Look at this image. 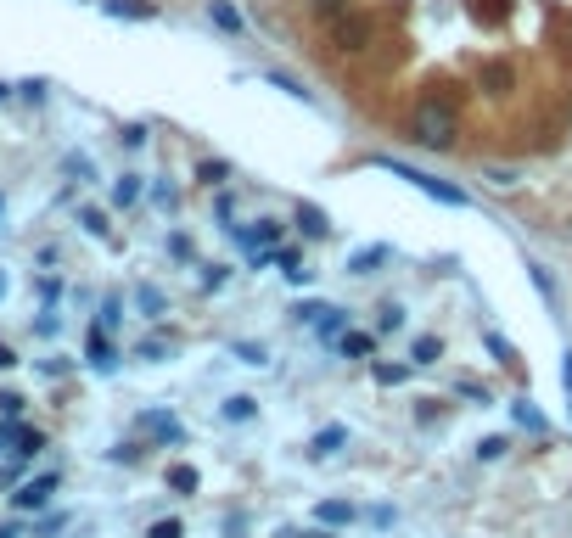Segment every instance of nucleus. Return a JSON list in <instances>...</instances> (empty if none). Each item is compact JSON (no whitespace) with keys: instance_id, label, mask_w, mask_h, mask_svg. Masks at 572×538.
<instances>
[{"instance_id":"nucleus-1","label":"nucleus","mask_w":572,"mask_h":538,"mask_svg":"<svg viewBox=\"0 0 572 538\" xmlns=\"http://www.w3.org/2000/svg\"><path fill=\"white\" fill-rule=\"evenodd\" d=\"M410 135H415L421 146H432V152H449V146L460 141L455 101H449V96H427L421 107H415V118H410Z\"/></svg>"},{"instance_id":"nucleus-2","label":"nucleus","mask_w":572,"mask_h":538,"mask_svg":"<svg viewBox=\"0 0 572 538\" xmlns=\"http://www.w3.org/2000/svg\"><path fill=\"white\" fill-rule=\"evenodd\" d=\"M326 40H331V51H343V57H365L376 45V17L348 6V12H337L326 23Z\"/></svg>"},{"instance_id":"nucleus-3","label":"nucleus","mask_w":572,"mask_h":538,"mask_svg":"<svg viewBox=\"0 0 572 538\" xmlns=\"http://www.w3.org/2000/svg\"><path fill=\"white\" fill-rule=\"evenodd\" d=\"M371 169H387V174H399V180H410L421 197H438L444 208H472V197L460 191V185H449V180H432V174H421V169H410V163H399V157H371Z\"/></svg>"},{"instance_id":"nucleus-4","label":"nucleus","mask_w":572,"mask_h":538,"mask_svg":"<svg viewBox=\"0 0 572 538\" xmlns=\"http://www.w3.org/2000/svg\"><path fill=\"white\" fill-rule=\"evenodd\" d=\"M57 488H62V477H57V471H40L34 482H23V488L12 494V505H17V510H45Z\"/></svg>"},{"instance_id":"nucleus-5","label":"nucleus","mask_w":572,"mask_h":538,"mask_svg":"<svg viewBox=\"0 0 572 538\" xmlns=\"http://www.w3.org/2000/svg\"><path fill=\"white\" fill-rule=\"evenodd\" d=\"M477 79H483V90H488V96H511V90H516V68H511L505 57H488Z\"/></svg>"},{"instance_id":"nucleus-6","label":"nucleus","mask_w":572,"mask_h":538,"mask_svg":"<svg viewBox=\"0 0 572 538\" xmlns=\"http://www.w3.org/2000/svg\"><path fill=\"white\" fill-rule=\"evenodd\" d=\"M96 6L107 17H129V23H152V17H158V6H152V0H96Z\"/></svg>"},{"instance_id":"nucleus-7","label":"nucleus","mask_w":572,"mask_h":538,"mask_svg":"<svg viewBox=\"0 0 572 538\" xmlns=\"http://www.w3.org/2000/svg\"><path fill=\"white\" fill-rule=\"evenodd\" d=\"M141 426H146V432H158L163 443H186V426L174 421V415H158V410H146V415H141Z\"/></svg>"},{"instance_id":"nucleus-8","label":"nucleus","mask_w":572,"mask_h":538,"mask_svg":"<svg viewBox=\"0 0 572 538\" xmlns=\"http://www.w3.org/2000/svg\"><path fill=\"white\" fill-rule=\"evenodd\" d=\"M348 443V426H326V432H315V443H309V454L315 460H331V454Z\"/></svg>"},{"instance_id":"nucleus-9","label":"nucleus","mask_w":572,"mask_h":538,"mask_svg":"<svg viewBox=\"0 0 572 538\" xmlns=\"http://www.w3.org/2000/svg\"><path fill=\"white\" fill-rule=\"evenodd\" d=\"M208 23H219L225 34H242V29H247V23H242V12H236L230 0H208Z\"/></svg>"},{"instance_id":"nucleus-10","label":"nucleus","mask_w":572,"mask_h":538,"mask_svg":"<svg viewBox=\"0 0 572 538\" xmlns=\"http://www.w3.org/2000/svg\"><path fill=\"white\" fill-rule=\"evenodd\" d=\"M298 225H303V236H309V241H326V236H331L326 213H320V208H309V202L298 208Z\"/></svg>"},{"instance_id":"nucleus-11","label":"nucleus","mask_w":572,"mask_h":538,"mask_svg":"<svg viewBox=\"0 0 572 538\" xmlns=\"http://www.w3.org/2000/svg\"><path fill=\"white\" fill-rule=\"evenodd\" d=\"M387 258H393V247H365V253L348 258V269L354 275H376V264H387Z\"/></svg>"},{"instance_id":"nucleus-12","label":"nucleus","mask_w":572,"mask_h":538,"mask_svg":"<svg viewBox=\"0 0 572 538\" xmlns=\"http://www.w3.org/2000/svg\"><path fill=\"white\" fill-rule=\"evenodd\" d=\"M315 516H320V527H348V522H354V505H343V499H326Z\"/></svg>"},{"instance_id":"nucleus-13","label":"nucleus","mask_w":572,"mask_h":538,"mask_svg":"<svg viewBox=\"0 0 572 538\" xmlns=\"http://www.w3.org/2000/svg\"><path fill=\"white\" fill-rule=\"evenodd\" d=\"M438 359H444V342H438V337H415L410 365H438Z\"/></svg>"},{"instance_id":"nucleus-14","label":"nucleus","mask_w":572,"mask_h":538,"mask_svg":"<svg viewBox=\"0 0 572 538\" xmlns=\"http://www.w3.org/2000/svg\"><path fill=\"white\" fill-rule=\"evenodd\" d=\"M113 202H118V208H129V202H141V174H124V180L113 185Z\"/></svg>"},{"instance_id":"nucleus-15","label":"nucleus","mask_w":572,"mask_h":538,"mask_svg":"<svg viewBox=\"0 0 572 538\" xmlns=\"http://www.w3.org/2000/svg\"><path fill=\"white\" fill-rule=\"evenodd\" d=\"M90 365H96V370H113V348H107V337H101V326L90 331Z\"/></svg>"},{"instance_id":"nucleus-16","label":"nucleus","mask_w":572,"mask_h":538,"mask_svg":"<svg viewBox=\"0 0 572 538\" xmlns=\"http://www.w3.org/2000/svg\"><path fill=\"white\" fill-rule=\"evenodd\" d=\"M236 236H242V230H236ZM247 247H258V241H264V247H275V241H281V225H275V219H258V230L253 236H242Z\"/></svg>"},{"instance_id":"nucleus-17","label":"nucleus","mask_w":572,"mask_h":538,"mask_svg":"<svg viewBox=\"0 0 572 538\" xmlns=\"http://www.w3.org/2000/svg\"><path fill=\"white\" fill-rule=\"evenodd\" d=\"M371 348H376V342L365 337V331H348V337H343V359H371Z\"/></svg>"},{"instance_id":"nucleus-18","label":"nucleus","mask_w":572,"mask_h":538,"mask_svg":"<svg viewBox=\"0 0 572 538\" xmlns=\"http://www.w3.org/2000/svg\"><path fill=\"white\" fill-rule=\"evenodd\" d=\"M303 6H309V17H320V23H331V17H337V12H348L354 0H303Z\"/></svg>"},{"instance_id":"nucleus-19","label":"nucleus","mask_w":572,"mask_h":538,"mask_svg":"<svg viewBox=\"0 0 572 538\" xmlns=\"http://www.w3.org/2000/svg\"><path fill=\"white\" fill-rule=\"evenodd\" d=\"M264 79H270V85H281L292 101H303V107H315V96H309V90H303L298 79H286V73H264Z\"/></svg>"},{"instance_id":"nucleus-20","label":"nucleus","mask_w":572,"mask_h":538,"mask_svg":"<svg viewBox=\"0 0 572 538\" xmlns=\"http://www.w3.org/2000/svg\"><path fill=\"white\" fill-rule=\"evenodd\" d=\"M253 415H258V404H253L247 393H236V398L225 404V421H253Z\"/></svg>"},{"instance_id":"nucleus-21","label":"nucleus","mask_w":572,"mask_h":538,"mask_svg":"<svg viewBox=\"0 0 572 538\" xmlns=\"http://www.w3.org/2000/svg\"><path fill=\"white\" fill-rule=\"evenodd\" d=\"M331 303H298V309H292V320H298V326H320V314H326Z\"/></svg>"},{"instance_id":"nucleus-22","label":"nucleus","mask_w":572,"mask_h":538,"mask_svg":"<svg viewBox=\"0 0 572 538\" xmlns=\"http://www.w3.org/2000/svg\"><path fill=\"white\" fill-rule=\"evenodd\" d=\"M275 258H281V264H286V281H298V286L309 281V264H303L298 253H275Z\"/></svg>"},{"instance_id":"nucleus-23","label":"nucleus","mask_w":572,"mask_h":538,"mask_svg":"<svg viewBox=\"0 0 572 538\" xmlns=\"http://www.w3.org/2000/svg\"><path fill=\"white\" fill-rule=\"evenodd\" d=\"M135 303H141L146 314H163V292H158V286H135Z\"/></svg>"},{"instance_id":"nucleus-24","label":"nucleus","mask_w":572,"mask_h":538,"mask_svg":"<svg viewBox=\"0 0 572 538\" xmlns=\"http://www.w3.org/2000/svg\"><path fill=\"white\" fill-rule=\"evenodd\" d=\"M169 488H180V494H197V471H191V466H174V471H169Z\"/></svg>"},{"instance_id":"nucleus-25","label":"nucleus","mask_w":572,"mask_h":538,"mask_svg":"<svg viewBox=\"0 0 572 538\" xmlns=\"http://www.w3.org/2000/svg\"><path fill=\"white\" fill-rule=\"evenodd\" d=\"M376 326H382V331H404V309H399V303H382Z\"/></svg>"},{"instance_id":"nucleus-26","label":"nucleus","mask_w":572,"mask_h":538,"mask_svg":"<svg viewBox=\"0 0 572 538\" xmlns=\"http://www.w3.org/2000/svg\"><path fill=\"white\" fill-rule=\"evenodd\" d=\"M404 376H410V365H376V382H382V387L404 382Z\"/></svg>"},{"instance_id":"nucleus-27","label":"nucleus","mask_w":572,"mask_h":538,"mask_svg":"<svg viewBox=\"0 0 572 538\" xmlns=\"http://www.w3.org/2000/svg\"><path fill=\"white\" fill-rule=\"evenodd\" d=\"M79 225H85V230H90V236H107V219H101V213H96V208H85V213H79Z\"/></svg>"},{"instance_id":"nucleus-28","label":"nucleus","mask_w":572,"mask_h":538,"mask_svg":"<svg viewBox=\"0 0 572 538\" xmlns=\"http://www.w3.org/2000/svg\"><path fill=\"white\" fill-rule=\"evenodd\" d=\"M118 320H124V314H118V298H107V303H101V331H113Z\"/></svg>"},{"instance_id":"nucleus-29","label":"nucleus","mask_w":572,"mask_h":538,"mask_svg":"<svg viewBox=\"0 0 572 538\" xmlns=\"http://www.w3.org/2000/svg\"><path fill=\"white\" fill-rule=\"evenodd\" d=\"M225 281H230L225 264H208V269H202V286H225Z\"/></svg>"},{"instance_id":"nucleus-30","label":"nucleus","mask_w":572,"mask_h":538,"mask_svg":"<svg viewBox=\"0 0 572 538\" xmlns=\"http://www.w3.org/2000/svg\"><path fill=\"white\" fill-rule=\"evenodd\" d=\"M225 163H202V185H225Z\"/></svg>"},{"instance_id":"nucleus-31","label":"nucleus","mask_w":572,"mask_h":538,"mask_svg":"<svg viewBox=\"0 0 572 538\" xmlns=\"http://www.w3.org/2000/svg\"><path fill=\"white\" fill-rule=\"evenodd\" d=\"M146 538H186V527H180V522H158Z\"/></svg>"},{"instance_id":"nucleus-32","label":"nucleus","mask_w":572,"mask_h":538,"mask_svg":"<svg viewBox=\"0 0 572 538\" xmlns=\"http://www.w3.org/2000/svg\"><path fill=\"white\" fill-rule=\"evenodd\" d=\"M236 354H242V365H264V348H253V342H236Z\"/></svg>"},{"instance_id":"nucleus-33","label":"nucleus","mask_w":572,"mask_h":538,"mask_svg":"<svg viewBox=\"0 0 572 538\" xmlns=\"http://www.w3.org/2000/svg\"><path fill=\"white\" fill-rule=\"evenodd\" d=\"M516 421H522V426H544V421H539V410H533V404H516Z\"/></svg>"},{"instance_id":"nucleus-34","label":"nucleus","mask_w":572,"mask_h":538,"mask_svg":"<svg viewBox=\"0 0 572 538\" xmlns=\"http://www.w3.org/2000/svg\"><path fill=\"white\" fill-rule=\"evenodd\" d=\"M477 454H483V460H500V454H505V438H488Z\"/></svg>"},{"instance_id":"nucleus-35","label":"nucleus","mask_w":572,"mask_h":538,"mask_svg":"<svg viewBox=\"0 0 572 538\" xmlns=\"http://www.w3.org/2000/svg\"><path fill=\"white\" fill-rule=\"evenodd\" d=\"M281 538H331L326 527H309V533H298V527H281Z\"/></svg>"},{"instance_id":"nucleus-36","label":"nucleus","mask_w":572,"mask_h":538,"mask_svg":"<svg viewBox=\"0 0 572 538\" xmlns=\"http://www.w3.org/2000/svg\"><path fill=\"white\" fill-rule=\"evenodd\" d=\"M17 410H23V398H17V393H0V415H17Z\"/></svg>"},{"instance_id":"nucleus-37","label":"nucleus","mask_w":572,"mask_h":538,"mask_svg":"<svg viewBox=\"0 0 572 538\" xmlns=\"http://www.w3.org/2000/svg\"><path fill=\"white\" fill-rule=\"evenodd\" d=\"M17 359H12V348H6V342H0V370H12Z\"/></svg>"},{"instance_id":"nucleus-38","label":"nucleus","mask_w":572,"mask_h":538,"mask_svg":"<svg viewBox=\"0 0 572 538\" xmlns=\"http://www.w3.org/2000/svg\"><path fill=\"white\" fill-rule=\"evenodd\" d=\"M561 382H567V398H572V354H567V365H561Z\"/></svg>"},{"instance_id":"nucleus-39","label":"nucleus","mask_w":572,"mask_h":538,"mask_svg":"<svg viewBox=\"0 0 572 538\" xmlns=\"http://www.w3.org/2000/svg\"><path fill=\"white\" fill-rule=\"evenodd\" d=\"M0 538H17V527H0Z\"/></svg>"},{"instance_id":"nucleus-40","label":"nucleus","mask_w":572,"mask_h":538,"mask_svg":"<svg viewBox=\"0 0 572 538\" xmlns=\"http://www.w3.org/2000/svg\"><path fill=\"white\" fill-rule=\"evenodd\" d=\"M0 101H6V85H0Z\"/></svg>"},{"instance_id":"nucleus-41","label":"nucleus","mask_w":572,"mask_h":538,"mask_svg":"<svg viewBox=\"0 0 572 538\" xmlns=\"http://www.w3.org/2000/svg\"><path fill=\"white\" fill-rule=\"evenodd\" d=\"M0 292H6V281H0Z\"/></svg>"},{"instance_id":"nucleus-42","label":"nucleus","mask_w":572,"mask_h":538,"mask_svg":"<svg viewBox=\"0 0 572 538\" xmlns=\"http://www.w3.org/2000/svg\"><path fill=\"white\" fill-rule=\"evenodd\" d=\"M0 208H6V202H0Z\"/></svg>"}]
</instances>
